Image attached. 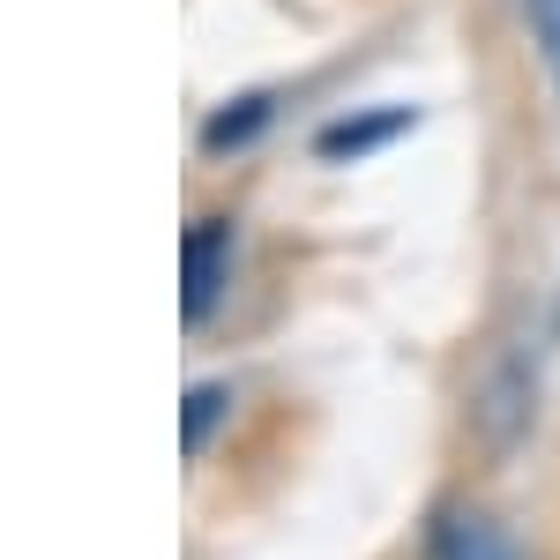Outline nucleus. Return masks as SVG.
Here are the masks:
<instances>
[{"label": "nucleus", "instance_id": "f257e3e1", "mask_svg": "<svg viewBox=\"0 0 560 560\" xmlns=\"http://www.w3.org/2000/svg\"><path fill=\"white\" fill-rule=\"evenodd\" d=\"M530 419H538V374H530L523 351H509L471 396V433L493 448V456H509L523 433H530Z\"/></svg>", "mask_w": 560, "mask_h": 560}, {"label": "nucleus", "instance_id": "f03ea898", "mask_svg": "<svg viewBox=\"0 0 560 560\" xmlns=\"http://www.w3.org/2000/svg\"><path fill=\"white\" fill-rule=\"evenodd\" d=\"M232 284V217H195L179 240V322L202 329Z\"/></svg>", "mask_w": 560, "mask_h": 560}, {"label": "nucleus", "instance_id": "7ed1b4c3", "mask_svg": "<svg viewBox=\"0 0 560 560\" xmlns=\"http://www.w3.org/2000/svg\"><path fill=\"white\" fill-rule=\"evenodd\" d=\"M419 128V113L411 105H382V113H345V120H329V128L314 135V158L322 165H359V158H374V150H388L396 135Z\"/></svg>", "mask_w": 560, "mask_h": 560}, {"label": "nucleus", "instance_id": "20e7f679", "mask_svg": "<svg viewBox=\"0 0 560 560\" xmlns=\"http://www.w3.org/2000/svg\"><path fill=\"white\" fill-rule=\"evenodd\" d=\"M269 120H277V90H240V97L210 105V120L195 128V142H202V158H240V150H255L269 135Z\"/></svg>", "mask_w": 560, "mask_h": 560}, {"label": "nucleus", "instance_id": "39448f33", "mask_svg": "<svg viewBox=\"0 0 560 560\" xmlns=\"http://www.w3.org/2000/svg\"><path fill=\"white\" fill-rule=\"evenodd\" d=\"M433 560H523L516 538L501 530L493 516H478V509H464V516L441 523V538H433Z\"/></svg>", "mask_w": 560, "mask_h": 560}, {"label": "nucleus", "instance_id": "423d86ee", "mask_svg": "<svg viewBox=\"0 0 560 560\" xmlns=\"http://www.w3.org/2000/svg\"><path fill=\"white\" fill-rule=\"evenodd\" d=\"M224 419H232V382H195L187 388V404H179V448H187V464L210 456V441H217Z\"/></svg>", "mask_w": 560, "mask_h": 560}, {"label": "nucleus", "instance_id": "0eeeda50", "mask_svg": "<svg viewBox=\"0 0 560 560\" xmlns=\"http://www.w3.org/2000/svg\"><path fill=\"white\" fill-rule=\"evenodd\" d=\"M523 8V38H530V60L546 68V83L560 97V0H516Z\"/></svg>", "mask_w": 560, "mask_h": 560}]
</instances>
